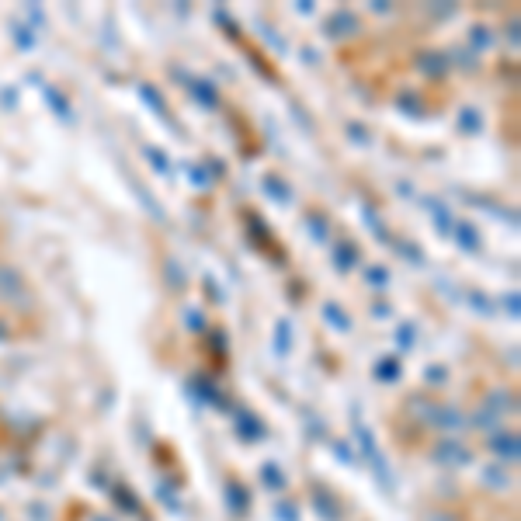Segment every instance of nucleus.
<instances>
[{"label":"nucleus","mask_w":521,"mask_h":521,"mask_svg":"<svg viewBox=\"0 0 521 521\" xmlns=\"http://www.w3.org/2000/svg\"><path fill=\"white\" fill-rule=\"evenodd\" d=\"M21 296H25V282H21V275L0 264V303H14V299H21Z\"/></svg>","instance_id":"obj_1"}]
</instances>
